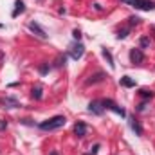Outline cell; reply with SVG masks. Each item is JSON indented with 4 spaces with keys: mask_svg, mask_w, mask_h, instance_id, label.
I'll return each mask as SVG.
<instances>
[{
    "mask_svg": "<svg viewBox=\"0 0 155 155\" xmlns=\"http://www.w3.org/2000/svg\"><path fill=\"white\" fill-rule=\"evenodd\" d=\"M105 74L103 72H96L94 76H90V79H87V85H92V83H99V81H103L105 79Z\"/></svg>",
    "mask_w": 155,
    "mask_h": 155,
    "instance_id": "8fae6325",
    "label": "cell"
},
{
    "mask_svg": "<svg viewBox=\"0 0 155 155\" xmlns=\"http://www.w3.org/2000/svg\"><path fill=\"white\" fill-rule=\"evenodd\" d=\"M49 155H58V152H51Z\"/></svg>",
    "mask_w": 155,
    "mask_h": 155,
    "instance_id": "4316f807",
    "label": "cell"
},
{
    "mask_svg": "<svg viewBox=\"0 0 155 155\" xmlns=\"http://www.w3.org/2000/svg\"><path fill=\"white\" fill-rule=\"evenodd\" d=\"M130 5L135 7V9H141V11H153L155 9L153 0H132Z\"/></svg>",
    "mask_w": 155,
    "mask_h": 155,
    "instance_id": "3957f363",
    "label": "cell"
},
{
    "mask_svg": "<svg viewBox=\"0 0 155 155\" xmlns=\"http://www.w3.org/2000/svg\"><path fill=\"white\" fill-rule=\"evenodd\" d=\"M103 56H105V60L108 61V65H110V69H116V63H114V58H112V54H110V51L105 47L103 49Z\"/></svg>",
    "mask_w": 155,
    "mask_h": 155,
    "instance_id": "4fadbf2b",
    "label": "cell"
},
{
    "mask_svg": "<svg viewBox=\"0 0 155 155\" xmlns=\"http://www.w3.org/2000/svg\"><path fill=\"white\" fill-rule=\"evenodd\" d=\"M65 123H67V117L65 116H54L51 119H47V121H43V123H40L38 126H40V130H43V132H52V130L61 128Z\"/></svg>",
    "mask_w": 155,
    "mask_h": 155,
    "instance_id": "6da1fadb",
    "label": "cell"
},
{
    "mask_svg": "<svg viewBox=\"0 0 155 155\" xmlns=\"http://www.w3.org/2000/svg\"><path fill=\"white\" fill-rule=\"evenodd\" d=\"M121 85L126 87V88H132V87H135V81H134L130 76H123L121 78Z\"/></svg>",
    "mask_w": 155,
    "mask_h": 155,
    "instance_id": "5bb4252c",
    "label": "cell"
},
{
    "mask_svg": "<svg viewBox=\"0 0 155 155\" xmlns=\"http://www.w3.org/2000/svg\"><path fill=\"white\" fill-rule=\"evenodd\" d=\"M49 69H51V65L43 61V63L40 65V74H47V72H49Z\"/></svg>",
    "mask_w": 155,
    "mask_h": 155,
    "instance_id": "ffe728a7",
    "label": "cell"
},
{
    "mask_svg": "<svg viewBox=\"0 0 155 155\" xmlns=\"http://www.w3.org/2000/svg\"><path fill=\"white\" fill-rule=\"evenodd\" d=\"M130 61H132L134 65L143 63V61H144V54H143V51H141V49H132V51H130Z\"/></svg>",
    "mask_w": 155,
    "mask_h": 155,
    "instance_id": "8992f818",
    "label": "cell"
},
{
    "mask_svg": "<svg viewBox=\"0 0 155 155\" xmlns=\"http://www.w3.org/2000/svg\"><path fill=\"white\" fill-rule=\"evenodd\" d=\"M94 9H96V11H101L103 7H101V4H97V2H96V4H94Z\"/></svg>",
    "mask_w": 155,
    "mask_h": 155,
    "instance_id": "d4e9b609",
    "label": "cell"
},
{
    "mask_svg": "<svg viewBox=\"0 0 155 155\" xmlns=\"http://www.w3.org/2000/svg\"><path fill=\"white\" fill-rule=\"evenodd\" d=\"M128 123H130V128L135 132V135H139V137H141V135H143V126H141V123H139L135 117H130V119H128Z\"/></svg>",
    "mask_w": 155,
    "mask_h": 155,
    "instance_id": "ba28073f",
    "label": "cell"
},
{
    "mask_svg": "<svg viewBox=\"0 0 155 155\" xmlns=\"http://www.w3.org/2000/svg\"><path fill=\"white\" fill-rule=\"evenodd\" d=\"M31 96H33V99H36V101H40L41 97H43V88L40 87V85H36L33 90H31Z\"/></svg>",
    "mask_w": 155,
    "mask_h": 155,
    "instance_id": "7c38bea8",
    "label": "cell"
},
{
    "mask_svg": "<svg viewBox=\"0 0 155 155\" xmlns=\"http://www.w3.org/2000/svg\"><path fill=\"white\" fill-rule=\"evenodd\" d=\"M128 33H130V27H126V29L119 31V33H117V38H119V40H124L126 36H128Z\"/></svg>",
    "mask_w": 155,
    "mask_h": 155,
    "instance_id": "ac0fdd59",
    "label": "cell"
},
{
    "mask_svg": "<svg viewBox=\"0 0 155 155\" xmlns=\"http://www.w3.org/2000/svg\"><path fill=\"white\" fill-rule=\"evenodd\" d=\"M25 11V4L22 2V0H16L15 2V11H13V16H18V15H22Z\"/></svg>",
    "mask_w": 155,
    "mask_h": 155,
    "instance_id": "30bf717a",
    "label": "cell"
},
{
    "mask_svg": "<svg viewBox=\"0 0 155 155\" xmlns=\"http://www.w3.org/2000/svg\"><path fill=\"white\" fill-rule=\"evenodd\" d=\"M139 22H141V18H139V16H130V18H128V24H130L128 27H134V25H137Z\"/></svg>",
    "mask_w": 155,
    "mask_h": 155,
    "instance_id": "e0dca14e",
    "label": "cell"
},
{
    "mask_svg": "<svg viewBox=\"0 0 155 155\" xmlns=\"http://www.w3.org/2000/svg\"><path fill=\"white\" fill-rule=\"evenodd\" d=\"M144 108H146V103H141V105H139V107H137V110H139V112H143V110H144Z\"/></svg>",
    "mask_w": 155,
    "mask_h": 155,
    "instance_id": "cb8c5ba5",
    "label": "cell"
},
{
    "mask_svg": "<svg viewBox=\"0 0 155 155\" xmlns=\"http://www.w3.org/2000/svg\"><path fill=\"white\" fill-rule=\"evenodd\" d=\"M74 134H76L78 137H85V135H87V124L81 123V121L76 123V124H74Z\"/></svg>",
    "mask_w": 155,
    "mask_h": 155,
    "instance_id": "9c48e42d",
    "label": "cell"
},
{
    "mask_svg": "<svg viewBox=\"0 0 155 155\" xmlns=\"http://www.w3.org/2000/svg\"><path fill=\"white\" fill-rule=\"evenodd\" d=\"M103 107H105V108H108V110H112V112H116L117 116L126 117V112H124V108H121L119 105H116L112 99H103Z\"/></svg>",
    "mask_w": 155,
    "mask_h": 155,
    "instance_id": "277c9868",
    "label": "cell"
},
{
    "mask_svg": "<svg viewBox=\"0 0 155 155\" xmlns=\"http://www.w3.org/2000/svg\"><path fill=\"white\" fill-rule=\"evenodd\" d=\"M69 54H71L72 60H79V58L85 54V45H83L81 41H74V43L69 47Z\"/></svg>",
    "mask_w": 155,
    "mask_h": 155,
    "instance_id": "7a4b0ae2",
    "label": "cell"
},
{
    "mask_svg": "<svg viewBox=\"0 0 155 155\" xmlns=\"http://www.w3.org/2000/svg\"><path fill=\"white\" fill-rule=\"evenodd\" d=\"M72 36H74V40H76V41H79V40H81V31L74 29V31H72Z\"/></svg>",
    "mask_w": 155,
    "mask_h": 155,
    "instance_id": "44dd1931",
    "label": "cell"
},
{
    "mask_svg": "<svg viewBox=\"0 0 155 155\" xmlns=\"http://www.w3.org/2000/svg\"><path fill=\"white\" fill-rule=\"evenodd\" d=\"M87 155H92V153H87Z\"/></svg>",
    "mask_w": 155,
    "mask_h": 155,
    "instance_id": "83f0119b",
    "label": "cell"
},
{
    "mask_svg": "<svg viewBox=\"0 0 155 155\" xmlns=\"http://www.w3.org/2000/svg\"><path fill=\"white\" fill-rule=\"evenodd\" d=\"M29 29H31V31H33V33H35L36 36H40L41 40H45L47 36H49V35L45 33V29H43V27H41L40 24H36V22H31V24H29Z\"/></svg>",
    "mask_w": 155,
    "mask_h": 155,
    "instance_id": "52a82bcc",
    "label": "cell"
},
{
    "mask_svg": "<svg viewBox=\"0 0 155 155\" xmlns=\"http://www.w3.org/2000/svg\"><path fill=\"white\" fill-rule=\"evenodd\" d=\"M121 2H124V4H128V5L132 4V0H121Z\"/></svg>",
    "mask_w": 155,
    "mask_h": 155,
    "instance_id": "484cf974",
    "label": "cell"
},
{
    "mask_svg": "<svg viewBox=\"0 0 155 155\" xmlns=\"http://www.w3.org/2000/svg\"><path fill=\"white\" fill-rule=\"evenodd\" d=\"M4 105H7V108H16V107H20L15 97H5V99H4Z\"/></svg>",
    "mask_w": 155,
    "mask_h": 155,
    "instance_id": "9a60e30c",
    "label": "cell"
},
{
    "mask_svg": "<svg viewBox=\"0 0 155 155\" xmlns=\"http://www.w3.org/2000/svg\"><path fill=\"white\" fill-rule=\"evenodd\" d=\"M97 150H99V144H94V148H90V153L96 155V153H97Z\"/></svg>",
    "mask_w": 155,
    "mask_h": 155,
    "instance_id": "603a6c76",
    "label": "cell"
},
{
    "mask_svg": "<svg viewBox=\"0 0 155 155\" xmlns=\"http://www.w3.org/2000/svg\"><path fill=\"white\" fill-rule=\"evenodd\" d=\"M139 43H141V49H146V47H150V38L148 36H143Z\"/></svg>",
    "mask_w": 155,
    "mask_h": 155,
    "instance_id": "d6986e66",
    "label": "cell"
},
{
    "mask_svg": "<svg viewBox=\"0 0 155 155\" xmlns=\"http://www.w3.org/2000/svg\"><path fill=\"white\" fill-rule=\"evenodd\" d=\"M139 96L144 97V99H152V97H153V92L148 90V88H141V90H139Z\"/></svg>",
    "mask_w": 155,
    "mask_h": 155,
    "instance_id": "2e32d148",
    "label": "cell"
},
{
    "mask_svg": "<svg viewBox=\"0 0 155 155\" xmlns=\"http://www.w3.org/2000/svg\"><path fill=\"white\" fill-rule=\"evenodd\" d=\"M65 65V56H58V61H56V67H61Z\"/></svg>",
    "mask_w": 155,
    "mask_h": 155,
    "instance_id": "7402d4cb",
    "label": "cell"
},
{
    "mask_svg": "<svg viewBox=\"0 0 155 155\" xmlns=\"http://www.w3.org/2000/svg\"><path fill=\"white\" fill-rule=\"evenodd\" d=\"M88 112L90 114H96V116H101L105 112V107H103V101H90L88 103Z\"/></svg>",
    "mask_w": 155,
    "mask_h": 155,
    "instance_id": "5b68a950",
    "label": "cell"
}]
</instances>
